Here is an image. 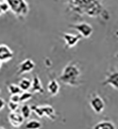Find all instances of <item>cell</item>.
I'll use <instances>...</instances> for the list:
<instances>
[{
	"label": "cell",
	"mask_w": 118,
	"mask_h": 129,
	"mask_svg": "<svg viewBox=\"0 0 118 129\" xmlns=\"http://www.w3.org/2000/svg\"><path fill=\"white\" fill-rule=\"evenodd\" d=\"M102 84L104 86H110L118 90V71L114 70L109 73Z\"/></svg>",
	"instance_id": "8"
},
{
	"label": "cell",
	"mask_w": 118,
	"mask_h": 129,
	"mask_svg": "<svg viewBox=\"0 0 118 129\" xmlns=\"http://www.w3.org/2000/svg\"><path fill=\"white\" fill-rule=\"evenodd\" d=\"M8 91L11 94H20L22 93L21 89L19 88V85L15 84H10L7 87Z\"/></svg>",
	"instance_id": "18"
},
{
	"label": "cell",
	"mask_w": 118,
	"mask_h": 129,
	"mask_svg": "<svg viewBox=\"0 0 118 129\" xmlns=\"http://www.w3.org/2000/svg\"><path fill=\"white\" fill-rule=\"evenodd\" d=\"M70 27L75 29L79 32V34L82 36L83 38H89L92 35L94 28L89 23L82 22L75 24H70Z\"/></svg>",
	"instance_id": "5"
},
{
	"label": "cell",
	"mask_w": 118,
	"mask_h": 129,
	"mask_svg": "<svg viewBox=\"0 0 118 129\" xmlns=\"http://www.w3.org/2000/svg\"><path fill=\"white\" fill-rule=\"evenodd\" d=\"M90 106L96 114L102 113L105 108V103L103 99L99 95H94L90 100Z\"/></svg>",
	"instance_id": "6"
},
{
	"label": "cell",
	"mask_w": 118,
	"mask_h": 129,
	"mask_svg": "<svg viewBox=\"0 0 118 129\" xmlns=\"http://www.w3.org/2000/svg\"><path fill=\"white\" fill-rule=\"evenodd\" d=\"M0 94H1V90H0Z\"/></svg>",
	"instance_id": "29"
},
{
	"label": "cell",
	"mask_w": 118,
	"mask_h": 129,
	"mask_svg": "<svg viewBox=\"0 0 118 129\" xmlns=\"http://www.w3.org/2000/svg\"><path fill=\"white\" fill-rule=\"evenodd\" d=\"M10 101H11V102H14V103H20L19 94H11Z\"/></svg>",
	"instance_id": "22"
},
{
	"label": "cell",
	"mask_w": 118,
	"mask_h": 129,
	"mask_svg": "<svg viewBox=\"0 0 118 129\" xmlns=\"http://www.w3.org/2000/svg\"><path fill=\"white\" fill-rule=\"evenodd\" d=\"M47 90L49 94L52 96H55L58 94L60 90V85L58 82V81L55 79H52L50 81V82L47 85Z\"/></svg>",
	"instance_id": "13"
},
{
	"label": "cell",
	"mask_w": 118,
	"mask_h": 129,
	"mask_svg": "<svg viewBox=\"0 0 118 129\" xmlns=\"http://www.w3.org/2000/svg\"><path fill=\"white\" fill-rule=\"evenodd\" d=\"M93 129H116L115 124L111 121L108 120H104L100 121V122L97 123L94 127Z\"/></svg>",
	"instance_id": "14"
},
{
	"label": "cell",
	"mask_w": 118,
	"mask_h": 129,
	"mask_svg": "<svg viewBox=\"0 0 118 129\" xmlns=\"http://www.w3.org/2000/svg\"><path fill=\"white\" fill-rule=\"evenodd\" d=\"M0 10H1V11L3 12V14L7 13V11H10V7H9V5L4 1H2L1 3H0Z\"/></svg>",
	"instance_id": "20"
},
{
	"label": "cell",
	"mask_w": 118,
	"mask_h": 129,
	"mask_svg": "<svg viewBox=\"0 0 118 129\" xmlns=\"http://www.w3.org/2000/svg\"><path fill=\"white\" fill-rule=\"evenodd\" d=\"M81 70L75 63H69L64 67L59 79L63 84L70 86H78L80 84Z\"/></svg>",
	"instance_id": "2"
},
{
	"label": "cell",
	"mask_w": 118,
	"mask_h": 129,
	"mask_svg": "<svg viewBox=\"0 0 118 129\" xmlns=\"http://www.w3.org/2000/svg\"><path fill=\"white\" fill-rule=\"evenodd\" d=\"M42 127L41 123L38 120L32 119L28 121L25 124V129H40Z\"/></svg>",
	"instance_id": "16"
},
{
	"label": "cell",
	"mask_w": 118,
	"mask_h": 129,
	"mask_svg": "<svg viewBox=\"0 0 118 129\" xmlns=\"http://www.w3.org/2000/svg\"><path fill=\"white\" fill-rule=\"evenodd\" d=\"M0 129H5V128H3V127H0Z\"/></svg>",
	"instance_id": "27"
},
{
	"label": "cell",
	"mask_w": 118,
	"mask_h": 129,
	"mask_svg": "<svg viewBox=\"0 0 118 129\" xmlns=\"http://www.w3.org/2000/svg\"><path fill=\"white\" fill-rule=\"evenodd\" d=\"M116 58L118 59V52H116Z\"/></svg>",
	"instance_id": "24"
},
{
	"label": "cell",
	"mask_w": 118,
	"mask_h": 129,
	"mask_svg": "<svg viewBox=\"0 0 118 129\" xmlns=\"http://www.w3.org/2000/svg\"><path fill=\"white\" fill-rule=\"evenodd\" d=\"M2 61H1V60H0V69H1V67H2Z\"/></svg>",
	"instance_id": "26"
},
{
	"label": "cell",
	"mask_w": 118,
	"mask_h": 129,
	"mask_svg": "<svg viewBox=\"0 0 118 129\" xmlns=\"http://www.w3.org/2000/svg\"><path fill=\"white\" fill-rule=\"evenodd\" d=\"M32 98V93L29 91H23L19 94V100L20 103L27 102Z\"/></svg>",
	"instance_id": "19"
},
{
	"label": "cell",
	"mask_w": 118,
	"mask_h": 129,
	"mask_svg": "<svg viewBox=\"0 0 118 129\" xmlns=\"http://www.w3.org/2000/svg\"><path fill=\"white\" fill-rule=\"evenodd\" d=\"M35 68V63L31 59H25L19 64L18 69V74H23L30 73Z\"/></svg>",
	"instance_id": "9"
},
{
	"label": "cell",
	"mask_w": 118,
	"mask_h": 129,
	"mask_svg": "<svg viewBox=\"0 0 118 129\" xmlns=\"http://www.w3.org/2000/svg\"><path fill=\"white\" fill-rule=\"evenodd\" d=\"M8 119L12 126L15 127H20L24 122V118L22 115L16 111H11L10 114L8 115Z\"/></svg>",
	"instance_id": "11"
},
{
	"label": "cell",
	"mask_w": 118,
	"mask_h": 129,
	"mask_svg": "<svg viewBox=\"0 0 118 129\" xmlns=\"http://www.w3.org/2000/svg\"><path fill=\"white\" fill-rule=\"evenodd\" d=\"M19 86L22 91H28L30 90L32 86V81L28 78H22L19 82Z\"/></svg>",
	"instance_id": "15"
},
{
	"label": "cell",
	"mask_w": 118,
	"mask_h": 129,
	"mask_svg": "<svg viewBox=\"0 0 118 129\" xmlns=\"http://www.w3.org/2000/svg\"><path fill=\"white\" fill-rule=\"evenodd\" d=\"M14 53L11 48L4 44H0V60L2 62H7L13 58Z\"/></svg>",
	"instance_id": "10"
},
{
	"label": "cell",
	"mask_w": 118,
	"mask_h": 129,
	"mask_svg": "<svg viewBox=\"0 0 118 129\" xmlns=\"http://www.w3.org/2000/svg\"><path fill=\"white\" fill-rule=\"evenodd\" d=\"M2 1H3V0H0V3H1Z\"/></svg>",
	"instance_id": "28"
},
{
	"label": "cell",
	"mask_w": 118,
	"mask_h": 129,
	"mask_svg": "<svg viewBox=\"0 0 118 129\" xmlns=\"http://www.w3.org/2000/svg\"><path fill=\"white\" fill-rule=\"evenodd\" d=\"M7 107L9 108V110L11 111H16L18 110L19 108V103H14V102H11L10 101L9 103L7 104Z\"/></svg>",
	"instance_id": "21"
},
{
	"label": "cell",
	"mask_w": 118,
	"mask_h": 129,
	"mask_svg": "<svg viewBox=\"0 0 118 129\" xmlns=\"http://www.w3.org/2000/svg\"><path fill=\"white\" fill-rule=\"evenodd\" d=\"M30 90L32 93H40V94H43L44 91L41 81L37 75H35L32 80V86Z\"/></svg>",
	"instance_id": "12"
},
{
	"label": "cell",
	"mask_w": 118,
	"mask_h": 129,
	"mask_svg": "<svg viewBox=\"0 0 118 129\" xmlns=\"http://www.w3.org/2000/svg\"><path fill=\"white\" fill-rule=\"evenodd\" d=\"M5 101H4L2 98H0V111H1L5 107Z\"/></svg>",
	"instance_id": "23"
},
{
	"label": "cell",
	"mask_w": 118,
	"mask_h": 129,
	"mask_svg": "<svg viewBox=\"0 0 118 129\" xmlns=\"http://www.w3.org/2000/svg\"><path fill=\"white\" fill-rule=\"evenodd\" d=\"M32 111H33L35 114L39 116L40 118H42L44 116H47V118L51 120H54L56 119L55 110L50 105H44V106H32Z\"/></svg>",
	"instance_id": "4"
},
{
	"label": "cell",
	"mask_w": 118,
	"mask_h": 129,
	"mask_svg": "<svg viewBox=\"0 0 118 129\" xmlns=\"http://www.w3.org/2000/svg\"><path fill=\"white\" fill-rule=\"evenodd\" d=\"M68 8L79 15L89 17H102L108 19L109 15L104 7L103 0H62Z\"/></svg>",
	"instance_id": "1"
},
{
	"label": "cell",
	"mask_w": 118,
	"mask_h": 129,
	"mask_svg": "<svg viewBox=\"0 0 118 129\" xmlns=\"http://www.w3.org/2000/svg\"><path fill=\"white\" fill-rule=\"evenodd\" d=\"M20 114L22 115V116L24 118V119H28L32 114L31 107H29L28 105H26V104L23 105L21 109H20Z\"/></svg>",
	"instance_id": "17"
},
{
	"label": "cell",
	"mask_w": 118,
	"mask_h": 129,
	"mask_svg": "<svg viewBox=\"0 0 118 129\" xmlns=\"http://www.w3.org/2000/svg\"><path fill=\"white\" fill-rule=\"evenodd\" d=\"M3 15V12L1 11V10H0V16H1V15Z\"/></svg>",
	"instance_id": "25"
},
{
	"label": "cell",
	"mask_w": 118,
	"mask_h": 129,
	"mask_svg": "<svg viewBox=\"0 0 118 129\" xmlns=\"http://www.w3.org/2000/svg\"><path fill=\"white\" fill-rule=\"evenodd\" d=\"M62 38L65 41V44H66L68 48H73L75 47L79 40L82 38L79 34L75 35L72 33H69V32H65L62 34Z\"/></svg>",
	"instance_id": "7"
},
{
	"label": "cell",
	"mask_w": 118,
	"mask_h": 129,
	"mask_svg": "<svg viewBox=\"0 0 118 129\" xmlns=\"http://www.w3.org/2000/svg\"><path fill=\"white\" fill-rule=\"evenodd\" d=\"M10 7V11L19 19H23L29 12V6L25 0H4Z\"/></svg>",
	"instance_id": "3"
}]
</instances>
